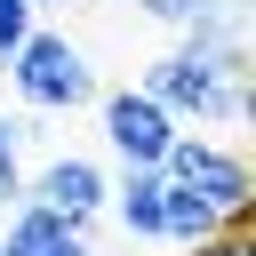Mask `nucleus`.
Listing matches in <instances>:
<instances>
[{"instance_id": "nucleus-3", "label": "nucleus", "mask_w": 256, "mask_h": 256, "mask_svg": "<svg viewBox=\"0 0 256 256\" xmlns=\"http://www.w3.org/2000/svg\"><path fill=\"white\" fill-rule=\"evenodd\" d=\"M160 176L184 184V192H200L216 216H248V160L232 144H216V136H176L160 152Z\"/></svg>"}, {"instance_id": "nucleus-10", "label": "nucleus", "mask_w": 256, "mask_h": 256, "mask_svg": "<svg viewBox=\"0 0 256 256\" xmlns=\"http://www.w3.org/2000/svg\"><path fill=\"white\" fill-rule=\"evenodd\" d=\"M184 256H256V240H248V216H224L208 240H192Z\"/></svg>"}, {"instance_id": "nucleus-4", "label": "nucleus", "mask_w": 256, "mask_h": 256, "mask_svg": "<svg viewBox=\"0 0 256 256\" xmlns=\"http://www.w3.org/2000/svg\"><path fill=\"white\" fill-rule=\"evenodd\" d=\"M104 144L128 168H160V152L176 144V112L144 88H120V96H104Z\"/></svg>"}, {"instance_id": "nucleus-12", "label": "nucleus", "mask_w": 256, "mask_h": 256, "mask_svg": "<svg viewBox=\"0 0 256 256\" xmlns=\"http://www.w3.org/2000/svg\"><path fill=\"white\" fill-rule=\"evenodd\" d=\"M136 8H144V16H160V24H184L200 0H136Z\"/></svg>"}, {"instance_id": "nucleus-2", "label": "nucleus", "mask_w": 256, "mask_h": 256, "mask_svg": "<svg viewBox=\"0 0 256 256\" xmlns=\"http://www.w3.org/2000/svg\"><path fill=\"white\" fill-rule=\"evenodd\" d=\"M0 72L16 80V96H24L32 112H72V104L96 96V72H88V56H80L64 32H24Z\"/></svg>"}, {"instance_id": "nucleus-9", "label": "nucleus", "mask_w": 256, "mask_h": 256, "mask_svg": "<svg viewBox=\"0 0 256 256\" xmlns=\"http://www.w3.org/2000/svg\"><path fill=\"white\" fill-rule=\"evenodd\" d=\"M16 192H24V128L0 112V208H8Z\"/></svg>"}, {"instance_id": "nucleus-11", "label": "nucleus", "mask_w": 256, "mask_h": 256, "mask_svg": "<svg viewBox=\"0 0 256 256\" xmlns=\"http://www.w3.org/2000/svg\"><path fill=\"white\" fill-rule=\"evenodd\" d=\"M24 32H32V0H0V56H8Z\"/></svg>"}, {"instance_id": "nucleus-6", "label": "nucleus", "mask_w": 256, "mask_h": 256, "mask_svg": "<svg viewBox=\"0 0 256 256\" xmlns=\"http://www.w3.org/2000/svg\"><path fill=\"white\" fill-rule=\"evenodd\" d=\"M0 256H88V232L72 224V216H48V208H16L8 216V240H0Z\"/></svg>"}, {"instance_id": "nucleus-13", "label": "nucleus", "mask_w": 256, "mask_h": 256, "mask_svg": "<svg viewBox=\"0 0 256 256\" xmlns=\"http://www.w3.org/2000/svg\"><path fill=\"white\" fill-rule=\"evenodd\" d=\"M32 8H56V0H32Z\"/></svg>"}, {"instance_id": "nucleus-8", "label": "nucleus", "mask_w": 256, "mask_h": 256, "mask_svg": "<svg viewBox=\"0 0 256 256\" xmlns=\"http://www.w3.org/2000/svg\"><path fill=\"white\" fill-rule=\"evenodd\" d=\"M216 224H224V216H216V208H208L200 192L168 184V200H160V240H184V248H192V240H208Z\"/></svg>"}, {"instance_id": "nucleus-7", "label": "nucleus", "mask_w": 256, "mask_h": 256, "mask_svg": "<svg viewBox=\"0 0 256 256\" xmlns=\"http://www.w3.org/2000/svg\"><path fill=\"white\" fill-rule=\"evenodd\" d=\"M104 200L120 208L128 240H160V200H168V176L160 168H128L120 184H104Z\"/></svg>"}, {"instance_id": "nucleus-5", "label": "nucleus", "mask_w": 256, "mask_h": 256, "mask_svg": "<svg viewBox=\"0 0 256 256\" xmlns=\"http://www.w3.org/2000/svg\"><path fill=\"white\" fill-rule=\"evenodd\" d=\"M32 208L88 224V216L104 208V168H96V160H48V168L32 176Z\"/></svg>"}, {"instance_id": "nucleus-1", "label": "nucleus", "mask_w": 256, "mask_h": 256, "mask_svg": "<svg viewBox=\"0 0 256 256\" xmlns=\"http://www.w3.org/2000/svg\"><path fill=\"white\" fill-rule=\"evenodd\" d=\"M144 96H160L176 120H240L248 112V48H176L144 72Z\"/></svg>"}]
</instances>
